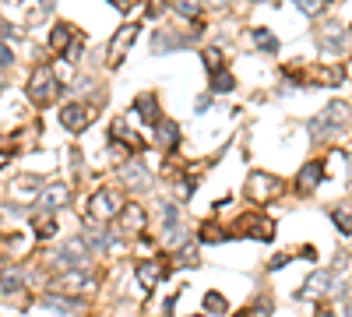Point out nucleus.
Returning a JSON list of instances; mask_svg holds the SVG:
<instances>
[{
    "label": "nucleus",
    "mask_w": 352,
    "mask_h": 317,
    "mask_svg": "<svg viewBox=\"0 0 352 317\" xmlns=\"http://www.w3.org/2000/svg\"><path fill=\"white\" fill-rule=\"evenodd\" d=\"M56 92H60V81H56V71L50 64H39L32 71V81H28V99L35 106H46Z\"/></svg>",
    "instance_id": "nucleus-1"
},
{
    "label": "nucleus",
    "mask_w": 352,
    "mask_h": 317,
    "mask_svg": "<svg viewBox=\"0 0 352 317\" xmlns=\"http://www.w3.org/2000/svg\"><path fill=\"white\" fill-rule=\"evenodd\" d=\"M345 124H349V102H331L328 110L310 124V134H314V138H324V134L338 131V127H345Z\"/></svg>",
    "instance_id": "nucleus-2"
},
{
    "label": "nucleus",
    "mask_w": 352,
    "mask_h": 317,
    "mask_svg": "<svg viewBox=\"0 0 352 317\" xmlns=\"http://www.w3.org/2000/svg\"><path fill=\"white\" fill-rule=\"evenodd\" d=\"M116 211H120V194L116 190H109V187H102L92 201H88V208H85V215L88 219H95V222H109Z\"/></svg>",
    "instance_id": "nucleus-3"
},
{
    "label": "nucleus",
    "mask_w": 352,
    "mask_h": 317,
    "mask_svg": "<svg viewBox=\"0 0 352 317\" xmlns=\"http://www.w3.org/2000/svg\"><path fill=\"white\" fill-rule=\"evenodd\" d=\"M138 32H141V28H138V25H130V21L116 28V36L109 39V50H106V56H109V67H120V64H123V56H127V50H130V46H134Z\"/></svg>",
    "instance_id": "nucleus-4"
},
{
    "label": "nucleus",
    "mask_w": 352,
    "mask_h": 317,
    "mask_svg": "<svg viewBox=\"0 0 352 317\" xmlns=\"http://www.w3.org/2000/svg\"><path fill=\"white\" fill-rule=\"evenodd\" d=\"M278 190H282V180L271 176V173H254L250 180H246V194H250L254 201H268Z\"/></svg>",
    "instance_id": "nucleus-5"
},
{
    "label": "nucleus",
    "mask_w": 352,
    "mask_h": 317,
    "mask_svg": "<svg viewBox=\"0 0 352 317\" xmlns=\"http://www.w3.org/2000/svg\"><path fill=\"white\" fill-rule=\"evenodd\" d=\"M60 124H64L70 134H78V131H85L88 124H92V110H88L85 102H70V106H64V110H60Z\"/></svg>",
    "instance_id": "nucleus-6"
},
{
    "label": "nucleus",
    "mask_w": 352,
    "mask_h": 317,
    "mask_svg": "<svg viewBox=\"0 0 352 317\" xmlns=\"http://www.w3.org/2000/svg\"><path fill=\"white\" fill-rule=\"evenodd\" d=\"M116 219H120V229H127V233H138V229H144V208H141L138 201H127V205H120Z\"/></svg>",
    "instance_id": "nucleus-7"
},
{
    "label": "nucleus",
    "mask_w": 352,
    "mask_h": 317,
    "mask_svg": "<svg viewBox=\"0 0 352 317\" xmlns=\"http://www.w3.org/2000/svg\"><path fill=\"white\" fill-rule=\"evenodd\" d=\"M56 258H60L64 268H85V258H88L85 240H70V243H64L60 250H56Z\"/></svg>",
    "instance_id": "nucleus-8"
},
{
    "label": "nucleus",
    "mask_w": 352,
    "mask_h": 317,
    "mask_svg": "<svg viewBox=\"0 0 352 317\" xmlns=\"http://www.w3.org/2000/svg\"><path fill=\"white\" fill-rule=\"evenodd\" d=\"M331 282H334V271H314V275L303 282L299 296H324L331 289Z\"/></svg>",
    "instance_id": "nucleus-9"
},
{
    "label": "nucleus",
    "mask_w": 352,
    "mask_h": 317,
    "mask_svg": "<svg viewBox=\"0 0 352 317\" xmlns=\"http://www.w3.org/2000/svg\"><path fill=\"white\" fill-rule=\"evenodd\" d=\"M166 271V264L162 261H141L138 264V282H141V293H148L152 285L158 282V275Z\"/></svg>",
    "instance_id": "nucleus-10"
},
{
    "label": "nucleus",
    "mask_w": 352,
    "mask_h": 317,
    "mask_svg": "<svg viewBox=\"0 0 352 317\" xmlns=\"http://www.w3.org/2000/svg\"><path fill=\"white\" fill-rule=\"evenodd\" d=\"M320 180H324V166H320V162H306L303 169H299V180H296V187L306 194V190H314V187L320 184Z\"/></svg>",
    "instance_id": "nucleus-11"
},
{
    "label": "nucleus",
    "mask_w": 352,
    "mask_h": 317,
    "mask_svg": "<svg viewBox=\"0 0 352 317\" xmlns=\"http://www.w3.org/2000/svg\"><path fill=\"white\" fill-rule=\"evenodd\" d=\"M190 36H166V32H155V39H152V50L155 53H166V50H183V46H190Z\"/></svg>",
    "instance_id": "nucleus-12"
},
{
    "label": "nucleus",
    "mask_w": 352,
    "mask_h": 317,
    "mask_svg": "<svg viewBox=\"0 0 352 317\" xmlns=\"http://www.w3.org/2000/svg\"><path fill=\"white\" fill-rule=\"evenodd\" d=\"M134 113H141L144 124H158V106H155V95L152 92H144L134 99Z\"/></svg>",
    "instance_id": "nucleus-13"
},
{
    "label": "nucleus",
    "mask_w": 352,
    "mask_h": 317,
    "mask_svg": "<svg viewBox=\"0 0 352 317\" xmlns=\"http://www.w3.org/2000/svg\"><path fill=\"white\" fill-rule=\"evenodd\" d=\"M155 138L162 148H176V141H180V127L173 124V120H158L155 124Z\"/></svg>",
    "instance_id": "nucleus-14"
},
{
    "label": "nucleus",
    "mask_w": 352,
    "mask_h": 317,
    "mask_svg": "<svg viewBox=\"0 0 352 317\" xmlns=\"http://www.w3.org/2000/svg\"><path fill=\"white\" fill-rule=\"evenodd\" d=\"M67 198H70V187L67 184H50L46 194H42V205H46V208H60V205H67Z\"/></svg>",
    "instance_id": "nucleus-15"
},
{
    "label": "nucleus",
    "mask_w": 352,
    "mask_h": 317,
    "mask_svg": "<svg viewBox=\"0 0 352 317\" xmlns=\"http://www.w3.org/2000/svg\"><path fill=\"white\" fill-rule=\"evenodd\" d=\"M243 233H246V236L271 240V236H275V225H271L268 219H246V222H243Z\"/></svg>",
    "instance_id": "nucleus-16"
},
{
    "label": "nucleus",
    "mask_w": 352,
    "mask_h": 317,
    "mask_svg": "<svg viewBox=\"0 0 352 317\" xmlns=\"http://www.w3.org/2000/svg\"><path fill=\"white\" fill-rule=\"evenodd\" d=\"M204 314H229V303H226V296L222 293H204Z\"/></svg>",
    "instance_id": "nucleus-17"
},
{
    "label": "nucleus",
    "mask_w": 352,
    "mask_h": 317,
    "mask_svg": "<svg viewBox=\"0 0 352 317\" xmlns=\"http://www.w3.org/2000/svg\"><path fill=\"white\" fill-rule=\"evenodd\" d=\"M254 46L264 50V53H275L278 50V39L268 32V28H254Z\"/></svg>",
    "instance_id": "nucleus-18"
},
{
    "label": "nucleus",
    "mask_w": 352,
    "mask_h": 317,
    "mask_svg": "<svg viewBox=\"0 0 352 317\" xmlns=\"http://www.w3.org/2000/svg\"><path fill=\"white\" fill-rule=\"evenodd\" d=\"M42 307L46 310H78L81 299H64V296H46L42 299Z\"/></svg>",
    "instance_id": "nucleus-19"
},
{
    "label": "nucleus",
    "mask_w": 352,
    "mask_h": 317,
    "mask_svg": "<svg viewBox=\"0 0 352 317\" xmlns=\"http://www.w3.org/2000/svg\"><path fill=\"white\" fill-rule=\"evenodd\" d=\"M70 32H74L70 25H56V28H53V36H50V46H53V50H67Z\"/></svg>",
    "instance_id": "nucleus-20"
},
{
    "label": "nucleus",
    "mask_w": 352,
    "mask_h": 317,
    "mask_svg": "<svg viewBox=\"0 0 352 317\" xmlns=\"http://www.w3.org/2000/svg\"><path fill=\"white\" fill-rule=\"evenodd\" d=\"M21 271H4V275H0V289H4V293H18L21 289Z\"/></svg>",
    "instance_id": "nucleus-21"
},
{
    "label": "nucleus",
    "mask_w": 352,
    "mask_h": 317,
    "mask_svg": "<svg viewBox=\"0 0 352 317\" xmlns=\"http://www.w3.org/2000/svg\"><path fill=\"white\" fill-rule=\"evenodd\" d=\"M232 85H236V81H232V74H222V71L211 74V92L226 95V92H232Z\"/></svg>",
    "instance_id": "nucleus-22"
},
{
    "label": "nucleus",
    "mask_w": 352,
    "mask_h": 317,
    "mask_svg": "<svg viewBox=\"0 0 352 317\" xmlns=\"http://www.w3.org/2000/svg\"><path fill=\"white\" fill-rule=\"evenodd\" d=\"M204 67H208L211 74H218V71H222V53H218L215 46H208V50H204Z\"/></svg>",
    "instance_id": "nucleus-23"
},
{
    "label": "nucleus",
    "mask_w": 352,
    "mask_h": 317,
    "mask_svg": "<svg viewBox=\"0 0 352 317\" xmlns=\"http://www.w3.org/2000/svg\"><path fill=\"white\" fill-rule=\"evenodd\" d=\"M176 14H183V18H197L201 14V4H194V0H180V4H173Z\"/></svg>",
    "instance_id": "nucleus-24"
},
{
    "label": "nucleus",
    "mask_w": 352,
    "mask_h": 317,
    "mask_svg": "<svg viewBox=\"0 0 352 317\" xmlns=\"http://www.w3.org/2000/svg\"><path fill=\"white\" fill-rule=\"evenodd\" d=\"M194 254H197V247H194V243H187V247L180 250V254H176V261H173V268H183V264H194V261H197V258H194Z\"/></svg>",
    "instance_id": "nucleus-25"
},
{
    "label": "nucleus",
    "mask_w": 352,
    "mask_h": 317,
    "mask_svg": "<svg viewBox=\"0 0 352 317\" xmlns=\"http://www.w3.org/2000/svg\"><path fill=\"white\" fill-rule=\"evenodd\" d=\"M201 240H204V243H218V240H222V233H218V225H204Z\"/></svg>",
    "instance_id": "nucleus-26"
},
{
    "label": "nucleus",
    "mask_w": 352,
    "mask_h": 317,
    "mask_svg": "<svg viewBox=\"0 0 352 317\" xmlns=\"http://www.w3.org/2000/svg\"><path fill=\"white\" fill-rule=\"evenodd\" d=\"M334 225H338L342 233H349V208H342V211H334Z\"/></svg>",
    "instance_id": "nucleus-27"
},
{
    "label": "nucleus",
    "mask_w": 352,
    "mask_h": 317,
    "mask_svg": "<svg viewBox=\"0 0 352 317\" xmlns=\"http://www.w3.org/2000/svg\"><path fill=\"white\" fill-rule=\"evenodd\" d=\"M11 64H14V53L4 46V42H0V67H11Z\"/></svg>",
    "instance_id": "nucleus-28"
},
{
    "label": "nucleus",
    "mask_w": 352,
    "mask_h": 317,
    "mask_svg": "<svg viewBox=\"0 0 352 317\" xmlns=\"http://www.w3.org/2000/svg\"><path fill=\"white\" fill-rule=\"evenodd\" d=\"M53 233H56V225H53V222H42V225H39V236H42V240H50Z\"/></svg>",
    "instance_id": "nucleus-29"
},
{
    "label": "nucleus",
    "mask_w": 352,
    "mask_h": 317,
    "mask_svg": "<svg viewBox=\"0 0 352 317\" xmlns=\"http://www.w3.org/2000/svg\"><path fill=\"white\" fill-rule=\"evenodd\" d=\"M289 261H292V258H285V254H278V258H271V264H268V268H285Z\"/></svg>",
    "instance_id": "nucleus-30"
},
{
    "label": "nucleus",
    "mask_w": 352,
    "mask_h": 317,
    "mask_svg": "<svg viewBox=\"0 0 352 317\" xmlns=\"http://www.w3.org/2000/svg\"><path fill=\"white\" fill-rule=\"evenodd\" d=\"M303 14H320V4H299Z\"/></svg>",
    "instance_id": "nucleus-31"
},
{
    "label": "nucleus",
    "mask_w": 352,
    "mask_h": 317,
    "mask_svg": "<svg viewBox=\"0 0 352 317\" xmlns=\"http://www.w3.org/2000/svg\"><path fill=\"white\" fill-rule=\"evenodd\" d=\"M317 317H331V310H317Z\"/></svg>",
    "instance_id": "nucleus-32"
},
{
    "label": "nucleus",
    "mask_w": 352,
    "mask_h": 317,
    "mask_svg": "<svg viewBox=\"0 0 352 317\" xmlns=\"http://www.w3.org/2000/svg\"><path fill=\"white\" fill-rule=\"evenodd\" d=\"M236 317H243V314H236Z\"/></svg>",
    "instance_id": "nucleus-33"
},
{
    "label": "nucleus",
    "mask_w": 352,
    "mask_h": 317,
    "mask_svg": "<svg viewBox=\"0 0 352 317\" xmlns=\"http://www.w3.org/2000/svg\"><path fill=\"white\" fill-rule=\"evenodd\" d=\"M197 317H201V314H197Z\"/></svg>",
    "instance_id": "nucleus-34"
}]
</instances>
